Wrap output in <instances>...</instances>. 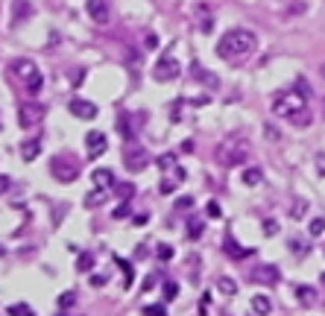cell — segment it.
<instances>
[{"label":"cell","instance_id":"obj_1","mask_svg":"<svg viewBox=\"0 0 325 316\" xmlns=\"http://www.w3.org/2000/svg\"><path fill=\"white\" fill-rule=\"evenodd\" d=\"M273 114L287 117L296 126H308L311 123V111H308V94L305 91H281L273 100Z\"/></svg>","mask_w":325,"mask_h":316},{"label":"cell","instance_id":"obj_2","mask_svg":"<svg viewBox=\"0 0 325 316\" xmlns=\"http://www.w3.org/2000/svg\"><path fill=\"white\" fill-rule=\"evenodd\" d=\"M258 47V35L252 30H246V26H234L229 33L220 38V44H217V56L220 59H243L249 53H255Z\"/></svg>","mask_w":325,"mask_h":316},{"label":"cell","instance_id":"obj_3","mask_svg":"<svg viewBox=\"0 0 325 316\" xmlns=\"http://www.w3.org/2000/svg\"><path fill=\"white\" fill-rule=\"evenodd\" d=\"M12 73H15V76H18V82L26 88V94H38L41 88H44L41 68L35 65L33 59H15V62H12Z\"/></svg>","mask_w":325,"mask_h":316},{"label":"cell","instance_id":"obj_4","mask_svg":"<svg viewBox=\"0 0 325 316\" xmlns=\"http://www.w3.org/2000/svg\"><path fill=\"white\" fill-rule=\"evenodd\" d=\"M214 155L223 167H240L243 161H249V147H246L243 138H226Z\"/></svg>","mask_w":325,"mask_h":316},{"label":"cell","instance_id":"obj_5","mask_svg":"<svg viewBox=\"0 0 325 316\" xmlns=\"http://www.w3.org/2000/svg\"><path fill=\"white\" fill-rule=\"evenodd\" d=\"M179 73H182V65L173 59V53L158 56V62L152 65V79H155V82H173Z\"/></svg>","mask_w":325,"mask_h":316},{"label":"cell","instance_id":"obj_6","mask_svg":"<svg viewBox=\"0 0 325 316\" xmlns=\"http://www.w3.org/2000/svg\"><path fill=\"white\" fill-rule=\"evenodd\" d=\"M41 117H44V108L38 103H21L18 105V126L21 129H33L41 123Z\"/></svg>","mask_w":325,"mask_h":316},{"label":"cell","instance_id":"obj_7","mask_svg":"<svg viewBox=\"0 0 325 316\" xmlns=\"http://www.w3.org/2000/svg\"><path fill=\"white\" fill-rule=\"evenodd\" d=\"M50 173L56 176L59 182H73V179L79 176V167H76V161H70V158H62V155H56V158L50 161Z\"/></svg>","mask_w":325,"mask_h":316},{"label":"cell","instance_id":"obj_8","mask_svg":"<svg viewBox=\"0 0 325 316\" xmlns=\"http://www.w3.org/2000/svg\"><path fill=\"white\" fill-rule=\"evenodd\" d=\"M85 12H88V18H91L94 23H100V26H105V23L112 21L109 0H85Z\"/></svg>","mask_w":325,"mask_h":316},{"label":"cell","instance_id":"obj_9","mask_svg":"<svg viewBox=\"0 0 325 316\" xmlns=\"http://www.w3.org/2000/svg\"><path fill=\"white\" fill-rule=\"evenodd\" d=\"M109 147V138H105L103 132H88L85 135V152H88V158H100Z\"/></svg>","mask_w":325,"mask_h":316},{"label":"cell","instance_id":"obj_10","mask_svg":"<svg viewBox=\"0 0 325 316\" xmlns=\"http://www.w3.org/2000/svg\"><path fill=\"white\" fill-rule=\"evenodd\" d=\"M281 272L276 264H258L255 269H252V281H258V284H279Z\"/></svg>","mask_w":325,"mask_h":316},{"label":"cell","instance_id":"obj_11","mask_svg":"<svg viewBox=\"0 0 325 316\" xmlns=\"http://www.w3.org/2000/svg\"><path fill=\"white\" fill-rule=\"evenodd\" d=\"M70 114L79 117V120H94L97 117V105L91 103V100H82V97H76V100H70Z\"/></svg>","mask_w":325,"mask_h":316},{"label":"cell","instance_id":"obj_12","mask_svg":"<svg viewBox=\"0 0 325 316\" xmlns=\"http://www.w3.org/2000/svg\"><path fill=\"white\" fill-rule=\"evenodd\" d=\"M147 164H150V155L141 150V147H129L126 150V170H132V173H141V170H147Z\"/></svg>","mask_w":325,"mask_h":316},{"label":"cell","instance_id":"obj_13","mask_svg":"<svg viewBox=\"0 0 325 316\" xmlns=\"http://www.w3.org/2000/svg\"><path fill=\"white\" fill-rule=\"evenodd\" d=\"M223 249H226V255L234 257V261H243L246 255H255V249H243V246L237 243V240H234L232 234H229V237L223 240Z\"/></svg>","mask_w":325,"mask_h":316},{"label":"cell","instance_id":"obj_14","mask_svg":"<svg viewBox=\"0 0 325 316\" xmlns=\"http://www.w3.org/2000/svg\"><path fill=\"white\" fill-rule=\"evenodd\" d=\"M38 155H41V138L21 140V158H23V161H35Z\"/></svg>","mask_w":325,"mask_h":316},{"label":"cell","instance_id":"obj_15","mask_svg":"<svg viewBox=\"0 0 325 316\" xmlns=\"http://www.w3.org/2000/svg\"><path fill=\"white\" fill-rule=\"evenodd\" d=\"M249 310H252L255 316H269V310H273V299H269V296H264V293H258V296H252Z\"/></svg>","mask_w":325,"mask_h":316},{"label":"cell","instance_id":"obj_16","mask_svg":"<svg viewBox=\"0 0 325 316\" xmlns=\"http://www.w3.org/2000/svg\"><path fill=\"white\" fill-rule=\"evenodd\" d=\"M91 182L97 187L112 190V187H115V173H112V170H105V167H100V170H94V173H91Z\"/></svg>","mask_w":325,"mask_h":316},{"label":"cell","instance_id":"obj_17","mask_svg":"<svg viewBox=\"0 0 325 316\" xmlns=\"http://www.w3.org/2000/svg\"><path fill=\"white\" fill-rule=\"evenodd\" d=\"M105 199H109V190H105V187H94V190L85 193V205H88V208H97V205H103Z\"/></svg>","mask_w":325,"mask_h":316},{"label":"cell","instance_id":"obj_18","mask_svg":"<svg viewBox=\"0 0 325 316\" xmlns=\"http://www.w3.org/2000/svg\"><path fill=\"white\" fill-rule=\"evenodd\" d=\"M296 299H299L305 307H311V304H316V290L308 287V284H299V287H296Z\"/></svg>","mask_w":325,"mask_h":316},{"label":"cell","instance_id":"obj_19","mask_svg":"<svg viewBox=\"0 0 325 316\" xmlns=\"http://www.w3.org/2000/svg\"><path fill=\"white\" fill-rule=\"evenodd\" d=\"M243 185H249V187L264 185V173H261V167H246V170H243Z\"/></svg>","mask_w":325,"mask_h":316},{"label":"cell","instance_id":"obj_20","mask_svg":"<svg viewBox=\"0 0 325 316\" xmlns=\"http://www.w3.org/2000/svg\"><path fill=\"white\" fill-rule=\"evenodd\" d=\"M202 228H205V220H202V217H187V237H191V240H199V237H202Z\"/></svg>","mask_w":325,"mask_h":316},{"label":"cell","instance_id":"obj_21","mask_svg":"<svg viewBox=\"0 0 325 316\" xmlns=\"http://www.w3.org/2000/svg\"><path fill=\"white\" fill-rule=\"evenodd\" d=\"M12 12H15V23L18 21H26V18H30V3H26V0H15V3H12Z\"/></svg>","mask_w":325,"mask_h":316},{"label":"cell","instance_id":"obj_22","mask_svg":"<svg viewBox=\"0 0 325 316\" xmlns=\"http://www.w3.org/2000/svg\"><path fill=\"white\" fill-rule=\"evenodd\" d=\"M194 73H197V79H199V82H205L208 88H217V85H220V79H217L214 73H208V70H202L199 65H194Z\"/></svg>","mask_w":325,"mask_h":316},{"label":"cell","instance_id":"obj_23","mask_svg":"<svg viewBox=\"0 0 325 316\" xmlns=\"http://www.w3.org/2000/svg\"><path fill=\"white\" fill-rule=\"evenodd\" d=\"M217 290H220L223 296H234V293H237V284H234L232 278H217Z\"/></svg>","mask_w":325,"mask_h":316},{"label":"cell","instance_id":"obj_24","mask_svg":"<svg viewBox=\"0 0 325 316\" xmlns=\"http://www.w3.org/2000/svg\"><path fill=\"white\" fill-rule=\"evenodd\" d=\"M158 167H161V170H167V173H173L176 167H179V164H176V155H173V152L161 155V158H158Z\"/></svg>","mask_w":325,"mask_h":316},{"label":"cell","instance_id":"obj_25","mask_svg":"<svg viewBox=\"0 0 325 316\" xmlns=\"http://www.w3.org/2000/svg\"><path fill=\"white\" fill-rule=\"evenodd\" d=\"M325 232V217H316V220H311V228H308V234L311 237H322Z\"/></svg>","mask_w":325,"mask_h":316},{"label":"cell","instance_id":"obj_26","mask_svg":"<svg viewBox=\"0 0 325 316\" xmlns=\"http://www.w3.org/2000/svg\"><path fill=\"white\" fill-rule=\"evenodd\" d=\"M9 316H35L30 304H12L9 307Z\"/></svg>","mask_w":325,"mask_h":316},{"label":"cell","instance_id":"obj_27","mask_svg":"<svg viewBox=\"0 0 325 316\" xmlns=\"http://www.w3.org/2000/svg\"><path fill=\"white\" fill-rule=\"evenodd\" d=\"M176 185H179V182H176L173 176H167V179H161V185H158V193H173Z\"/></svg>","mask_w":325,"mask_h":316},{"label":"cell","instance_id":"obj_28","mask_svg":"<svg viewBox=\"0 0 325 316\" xmlns=\"http://www.w3.org/2000/svg\"><path fill=\"white\" fill-rule=\"evenodd\" d=\"M91 267H94V257L91 255H79V257H76V269H79V272H88Z\"/></svg>","mask_w":325,"mask_h":316},{"label":"cell","instance_id":"obj_29","mask_svg":"<svg viewBox=\"0 0 325 316\" xmlns=\"http://www.w3.org/2000/svg\"><path fill=\"white\" fill-rule=\"evenodd\" d=\"M73 302H76V293L73 290H68V293L59 296V307H73Z\"/></svg>","mask_w":325,"mask_h":316},{"label":"cell","instance_id":"obj_30","mask_svg":"<svg viewBox=\"0 0 325 316\" xmlns=\"http://www.w3.org/2000/svg\"><path fill=\"white\" fill-rule=\"evenodd\" d=\"M155 255L161 257V261H170V257H173V246H170V243H158Z\"/></svg>","mask_w":325,"mask_h":316},{"label":"cell","instance_id":"obj_31","mask_svg":"<svg viewBox=\"0 0 325 316\" xmlns=\"http://www.w3.org/2000/svg\"><path fill=\"white\" fill-rule=\"evenodd\" d=\"M176 281H164V302H173V296H176Z\"/></svg>","mask_w":325,"mask_h":316},{"label":"cell","instance_id":"obj_32","mask_svg":"<svg viewBox=\"0 0 325 316\" xmlns=\"http://www.w3.org/2000/svg\"><path fill=\"white\" fill-rule=\"evenodd\" d=\"M199 30H202V33H211V30H214V21H211L208 9H205V15H202V18H199Z\"/></svg>","mask_w":325,"mask_h":316},{"label":"cell","instance_id":"obj_33","mask_svg":"<svg viewBox=\"0 0 325 316\" xmlns=\"http://www.w3.org/2000/svg\"><path fill=\"white\" fill-rule=\"evenodd\" d=\"M305 214H308V205H305V202H296V205H293V211H290L293 220H302Z\"/></svg>","mask_w":325,"mask_h":316},{"label":"cell","instance_id":"obj_34","mask_svg":"<svg viewBox=\"0 0 325 316\" xmlns=\"http://www.w3.org/2000/svg\"><path fill=\"white\" fill-rule=\"evenodd\" d=\"M276 232H279V222H276V220H264V234H267V237H273Z\"/></svg>","mask_w":325,"mask_h":316},{"label":"cell","instance_id":"obj_35","mask_svg":"<svg viewBox=\"0 0 325 316\" xmlns=\"http://www.w3.org/2000/svg\"><path fill=\"white\" fill-rule=\"evenodd\" d=\"M144 316H167V310H164V307H155V304H150V307H144Z\"/></svg>","mask_w":325,"mask_h":316},{"label":"cell","instance_id":"obj_36","mask_svg":"<svg viewBox=\"0 0 325 316\" xmlns=\"http://www.w3.org/2000/svg\"><path fill=\"white\" fill-rule=\"evenodd\" d=\"M115 190H117V196H123V199H126V196H132V190H135V187H132V185H126V182H123V185H117Z\"/></svg>","mask_w":325,"mask_h":316},{"label":"cell","instance_id":"obj_37","mask_svg":"<svg viewBox=\"0 0 325 316\" xmlns=\"http://www.w3.org/2000/svg\"><path fill=\"white\" fill-rule=\"evenodd\" d=\"M290 249L296 252V255H305V252H308V243H302V240H290Z\"/></svg>","mask_w":325,"mask_h":316},{"label":"cell","instance_id":"obj_38","mask_svg":"<svg viewBox=\"0 0 325 316\" xmlns=\"http://www.w3.org/2000/svg\"><path fill=\"white\" fill-rule=\"evenodd\" d=\"M220 214H223V211H220V205H217V202H208V217H211V220H217Z\"/></svg>","mask_w":325,"mask_h":316},{"label":"cell","instance_id":"obj_39","mask_svg":"<svg viewBox=\"0 0 325 316\" xmlns=\"http://www.w3.org/2000/svg\"><path fill=\"white\" fill-rule=\"evenodd\" d=\"M9 187H12V179H9V176H0V196H3Z\"/></svg>","mask_w":325,"mask_h":316},{"label":"cell","instance_id":"obj_40","mask_svg":"<svg viewBox=\"0 0 325 316\" xmlns=\"http://www.w3.org/2000/svg\"><path fill=\"white\" fill-rule=\"evenodd\" d=\"M191 205H194V199H191V196H182L179 202H176V208H179V211H182V208H191Z\"/></svg>","mask_w":325,"mask_h":316},{"label":"cell","instance_id":"obj_41","mask_svg":"<svg viewBox=\"0 0 325 316\" xmlns=\"http://www.w3.org/2000/svg\"><path fill=\"white\" fill-rule=\"evenodd\" d=\"M115 217H117V220H123V217H129V205H126V202H123V205H120V208L115 211Z\"/></svg>","mask_w":325,"mask_h":316},{"label":"cell","instance_id":"obj_42","mask_svg":"<svg viewBox=\"0 0 325 316\" xmlns=\"http://www.w3.org/2000/svg\"><path fill=\"white\" fill-rule=\"evenodd\" d=\"M316 173L325 176V155H316Z\"/></svg>","mask_w":325,"mask_h":316},{"label":"cell","instance_id":"obj_43","mask_svg":"<svg viewBox=\"0 0 325 316\" xmlns=\"http://www.w3.org/2000/svg\"><path fill=\"white\" fill-rule=\"evenodd\" d=\"M199 313H208V293L199 299Z\"/></svg>","mask_w":325,"mask_h":316},{"label":"cell","instance_id":"obj_44","mask_svg":"<svg viewBox=\"0 0 325 316\" xmlns=\"http://www.w3.org/2000/svg\"><path fill=\"white\" fill-rule=\"evenodd\" d=\"M91 284L94 287H105V275H91Z\"/></svg>","mask_w":325,"mask_h":316},{"label":"cell","instance_id":"obj_45","mask_svg":"<svg viewBox=\"0 0 325 316\" xmlns=\"http://www.w3.org/2000/svg\"><path fill=\"white\" fill-rule=\"evenodd\" d=\"M319 70H322V76H325V62H322V68H319Z\"/></svg>","mask_w":325,"mask_h":316},{"label":"cell","instance_id":"obj_46","mask_svg":"<svg viewBox=\"0 0 325 316\" xmlns=\"http://www.w3.org/2000/svg\"><path fill=\"white\" fill-rule=\"evenodd\" d=\"M322 114H325V100H322Z\"/></svg>","mask_w":325,"mask_h":316},{"label":"cell","instance_id":"obj_47","mask_svg":"<svg viewBox=\"0 0 325 316\" xmlns=\"http://www.w3.org/2000/svg\"><path fill=\"white\" fill-rule=\"evenodd\" d=\"M0 255H3V246H0Z\"/></svg>","mask_w":325,"mask_h":316},{"label":"cell","instance_id":"obj_48","mask_svg":"<svg viewBox=\"0 0 325 316\" xmlns=\"http://www.w3.org/2000/svg\"><path fill=\"white\" fill-rule=\"evenodd\" d=\"M322 284H325V275H322Z\"/></svg>","mask_w":325,"mask_h":316}]
</instances>
